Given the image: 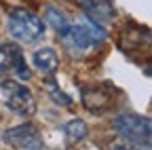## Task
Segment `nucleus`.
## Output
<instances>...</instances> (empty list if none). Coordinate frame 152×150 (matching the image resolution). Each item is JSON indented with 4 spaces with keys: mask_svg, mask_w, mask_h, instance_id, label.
<instances>
[{
    "mask_svg": "<svg viewBox=\"0 0 152 150\" xmlns=\"http://www.w3.org/2000/svg\"><path fill=\"white\" fill-rule=\"evenodd\" d=\"M61 42H64V47L72 53V55H85V53H89L93 47H97V42H95L91 36L76 23V26H70L64 34H61Z\"/></svg>",
    "mask_w": 152,
    "mask_h": 150,
    "instance_id": "nucleus-6",
    "label": "nucleus"
},
{
    "mask_svg": "<svg viewBox=\"0 0 152 150\" xmlns=\"http://www.w3.org/2000/svg\"><path fill=\"white\" fill-rule=\"evenodd\" d=\"M76 4L83 9L85 15H89L91 19L99 21V23H108L114 19L116 9H114L112 0H76Z\"/></svg>",
    "mask_w": 152,
    "mask_h": 150,
    "instance_id": "nucleus-7",
    "label": "nucleus"
},
{
    "mask_svg": "<svg viewBox=\"0 0 152 150\" xmlns=\"http://www.w3.org/2000/svg\"><path fill=\"white\" fill-rule=\"evenodd\" d=\"M80 97L85 108L91 112H104L110 106V93L104 87H83Z\"/></svg>",
    "mask_w": 152,
    "mask_h": 150,
    "instance_id": "nucleus-8",
    "label": "nucleus"
},
{
    "mask_svg": "<svg viewBox=\"0 0 152 150\" xmlns=\"http://www.w3.org/2000/svg\"><path fill=\"white\" fill-rule=\"evenodd\" d=\"M0 89H2L7 108L13 112V114H17V116H32L36 112L34 93L23 83L13 80V78H4L2 83H0Z\"/></svg>",
    "mask_w": 152,
    "mask_h": 150,
    "instance_id": "nucleus-3",
    "label": "nucleus"
},
{
    "mask_svg": "<svg viewBox=\"0 0 152 150\" xmlns=\"http://www.w3.org/2000/svg\"><path fill=\"white\" fill-rule=\"evenodd\" d=\"M7 30L17 42L32 45L45 36V21L28 9H13L7 17Z\"/></svg>",
    "mask_w": 152,
    "mask_h": 150,
    "instance_id": "nucleus-1",
    "label": "nucleus"
},
{
    "mask_svg": "<svg viewBox=\"0 0 152 150\" xmlns=\"http://www.w3.org/2000/svg\"><path fill=\"white\" fill-rule=\"evenodd\" d=\"M2 142L13 146V148H23V150H40L45 146L40 131H38V127L32 125V123L15 125V127L7 129L2 133Z\"/></svg>",
    "mask_w": 152,
    "mask_h": 150,
    "instance_id": "nucleus-4",
    "label": "nucleus"
},
{
    "mask_svg": "<svg viewBox=\"0 0 152 150\" xmlns=\"http://www.w3.org/2000/svg\"><path fill=\"white\" fill-rule=\"evenodd\" d=\"M47 85H49V89H51V97H53L57 104H61V106H70V104H72V97H68L59 87H55L53 83H47Z\"/></svg>",
    "mask_w": 152,
    "mask_h": 150,
    "instance_id": "nucleus-12",
    "label": "nucleus"
},
{
    "mask_svg": "<svg viewBox=\"0 0 152 150\" xmlns=\"http://www.w3.org/2000/svg\"><path fill=\"white\" fill-rule=\"evenodd\" d=\"M45 26H49L55 34H64L70 26H72V21L66 17V13L61 11V9H57V7H47L45 9Z\"/></svg>",
    "mask_w": 152,
    "mask_h": 150,
    "instance_id": "nucleus-10",
    "label": "nucleus"
},
{
    "mask_svg": "<svg viewBox=\"0 0 152 150\" xmlns=\"http://www.w3.org/2000/svg\"><path fill=\"white\" fill-rule=\"evenodd\" d=\"M34 68L40 72V74H53L57 68H59V55H57L55 49L42 47V49H36L34 51Z\"/></svg>",
    "mask_w": 152,
    "mask_h": 150,
    "instance_id": "nucleus-9",
    "label": "nucleus"
},
{
    "mask_svg": "<svg viewBox=\"0 0 152 150\" xmlns=\"http://www.w3.org/2000/svg\"><path fill=\"white\" fill-rule=\"evenodd\" d=\"M0 72L2 74H15L17 78L28 80L30 68L23 57V49L17 42H2L0 45Z\"/></svg>",
    "mask_w": 152,
    "mask_h": 150,
    "instance_id": "nucleus-5",
    "label": "nucleus"
},
{
    "mask_svg": "<svg viewBox=\"0 0 152 150\" xmlns=\"http://www.w3.org/2000/svg\"><path fill=\"white\" fill-rule=\"evenodd\" d=\"M127 150H150V144H131Z\"/></svg>",
    "mask_w": 152,
    "mask_h": 150,
    "instance_id": "nucleus-13",
    "label": "nucleus"
},
{
    "mask_svg": "<svg viewBox=\"0 0 152 150\" xmlns=\"http://www.w3.org/2000/svg\"><path fill=\"white\" fill-rule=\"evenodd\" d=\"M64 133H66V138L70 140V142H80V140H85L87 138V133H89V129H87V123L83 121V119H72V121H68L66 125H64Z\"/></svg>",
    "mask_w": 152,
    "mask_h": 150,
    "instance_id": "nucleus-11",
    "label": "nucleus"
},
{
    "mask_svg": "<svg viewBox=\"0 0 152 150\" xmlns=\"http://www.w3.org/2000/svg\"><path fill=\"white\" fill-rule=\"evenodd\" d=\"M114 129L129 144H150V138H152L150 119L135 114V112H121L114 119Z\"/></svg>",
    "mask_w": 152,
    "mask_h": 150,
    "instance_id": "nucleus-2",
    "label": "nucleus"
}]
</instances>
